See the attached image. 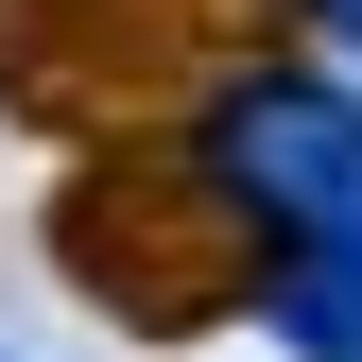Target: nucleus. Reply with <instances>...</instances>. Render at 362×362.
Wrapping results in <instances>:
<instances>
[{"instance_id":"f257e3e1","label":"nucleus","mask_w":362,"mask_h":362,"mask_svg":"<svg viewBox=\"0 0 362 362\" xmlns=\"http://www.w3.org/2000/svg\"><path fill=\"white\" fill-rule=\"evenodd\" d=\"M207 139H224V190H242L259 224H293V242H362V104H345V86L259 69Z\"/></svg>"},{"instance_id":"f03ea898","label":"nucleus","mask_w":362,"mask_h":362,"mask_svg":"<svg viewBox=\"0 0 362 362\" xmlns=\"http://www.w3.org/2000/svg\"><path fill=\"white\" fill-rule=\"evenodd\" d=\"M276 328L310 362H362V242H293V276H276Z\"/></svg>"}]
</instances>
